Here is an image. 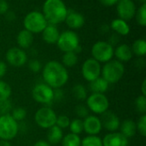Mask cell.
<instances>
[{"instance_id":"obj_1","label":"cell","mask_w":146,"mask_h":146,"mask_svg":"<svg viewBox=\"0 0 146 146\" xmlns=\"http://www.w3.org/2000/svg\"><path fill=\"white\" fill-rule=\"evenodd\" d=\"M42 75L45 83L53 89H61L68 80V72L66 67L56 60H50L45 64Z\"/></svg>"},{"instance_id":"obj_2","label":"cell","mask_w":146,"mask_h":146,"mask_svg":"<svg viewBox=\"0 0 146 146\" xmlns=\"http://www.w3.org/2000/svg\"><path fill=\"white\" fill-rule=\"evenodd\" d=\"M42 13L49 24L57 25L65 21L68 8L62 0H45Z\"/></svg>"},{"instance_id":"obj_3","label":"cell","mask_w":146,"mask_h":146,"mask_svg":"<svg viewBox=\"0 0 146 146\" xmlns=\"http://www.w3.org/2000/svg\"><path fill=\"white\" fill-rule=\"evenodd\" d=\"M125 73L124 65L118 60H110L104 64L101 69L102 77L109 83H116Z\"/></svg>"},{"instance_id":"obj_4","label":"cell","mask_w":146,"mask_h":146,"mask_svg":"<svg viewBox=\"0 0 146 146\" xmlns=\"http://www.w3.org/2000/svg\"><path fill=\"white\" fill-rule=\"evenodd\" d=\"M48 22L40 11L33 10L26 15L23 20L24 29L33 34H39L45 28Z\"/></svg>"},{"instance_id":"obj_5","label":"cell","mask_w":146,"mask_h":146,"mask_svg":"<svg viewBox=\"0 0 146 146\" xmlns=\"http://www.w3.org/2000/svg\"><path fill=\"white\" fill-rule=\"evenodd\" d=\"M19 132V125L10 114L0 115V140L10 141Z\"/></svg>"},{"instance_id":"obj_6","label":"cell","mask_w":146,"mask_h":146,"mask_svg":"<svg viewBox=\"0 0 146 146\" xmlns=\"http://www.w3.org/2000/svg\"><path fill=\"white\" fill-rule=\"evenodd\" d=\"M92 59L99 63H107L114 56V47L110 42L99 40L93 44L92 47Z\"/></svg>"},{"instance_id":"obj_7","label":"cell","mask_w":146,"mask_h":146,"mask_svg":"<svg viewBox=\"0 0 146 146\" xmlns=\"http://www.w3.org/2000/svg\"><path fill=\"white\" fill-rule=\"evenodd\" d=\"M57 115L55 111L50 107L40 108L34 115V120L36 124L43 129H50L54 126L56 122Z\"/></svg>"},{"instance_id":"obj_8","label":"cell","mask_w":146,"mask_h":146,"mask_svg":"<svg viewBox=\"0 0 146 146\" xmlns=\"http://www.w3.org/2000/svg\"><path fill=\"white\" fill-rule=\"evenodd\" d=\"M56 44L58 48L63 52H74L80 46V39L75 32L66 30L60 34Z\"/></svg>"},{"instance_id":"obj_9","label":"cell","mask_w":146,"mask_h":146,"mask_svg":"<svg viewBox=\"0 0 146 146\" xmlns=\"http://www.w3.org/2000/svg\"><path fill=\"white\" fill-rule=\"evenodd\" d=\"M86 107L96 114H103L110 107V102L104 94L92 93L86 98Z\"/></svg>"},{"instance_id":"obj_10","label":"cell","mask_w":146,"mask_h":146,"mask_svg":"<svg viewBox=\"0 0 146 146\" xmlns=\"http://www.w3.org/2000/svg\"><path fill=\"white\" fill-rule=\"evenodd\" d=\"M32 96L35 102L44 105H49L53 102L54 92L53 89L46 83H38L33 89Z\"/></svg>"},{"instance_id":"obj_11","label":"cell","mask_w":146,"mask_h":146,"mask_svg":"<svg viewBox=\"0 0 146 146\" xmlns=\"http://www.w3.org/2000/svg\"><path fill=\"white\" fill-rule=\"evenodd\" d=\"M101 65L94 59H87L81 66V74L87 82H92L101 75Z\"/></svg>"},{"instance_id":"obj_12","label":"cell","mask_w":146,"mask_h":146,"mask_svg":"<svg viewBox=\"0 0 146 146\" xmlns=\"http://www.w3.org/2000/svg\"><path fill=\"white\" fill-rule=\"evenodd\" d=\"M137 8L133 0H119L116 3V11L120 19L126 22L134 17Z\"/></svg>"},{"instance_id":"obj_13","label":"cell","mask_w":146,"mask_h":146,"mask_svg":"<svg viewBox=\"0 0 146 146\" xmlns=\"http://www.w3.org/2000/svg\"><path fill=\"white\" fill-rule=\"evenodd\" d=\"M5 58L7 63L15 67H21L27 62V55L26 52L19 47L9 48L6 52Z\"/></svg>"},{"instance_id":"obj_14","label":"cell","mask_w":146,"mask_h":146,"mask_svg":"<svg viewBox=\"0 0 146 146\" xmlns=\"http://www.w3.org/2000/svg\"><path fill=\"white\" fill-rule=\"evenodd\" d=\"M102 117L100 119L102 126L105 128L107 131L110 133L116 132L121 126V121L119 120V117L112 111L107 110L105 113L101 114Z\"/></svg>"},{"instance_id":"obj_15","label":"cell","mask_w":146,"mask_h":146,"mask_svg":"<svg viewBox=\"0 0 146 146\" xmlns=\"http://www.w3.org/2000/svg\"><path fill=\"white\" fill-rule=\"evenodd\" d=\"M84 131L90 136H97L98 134L103 126L100 120V118L96 115H88L83 120Z\"/></svg>"},{"instance_id":"obj_16","label":"cell","mask_w":146,"mask_h":146,"mask_svg":"<svg viewBox=\"0 0 146 146\" xmlns=\"http://www.w3.org/2000/svg\"><path fill=\"white\" fill-rule=\"evenodd\" d=\"M103 146H128V139L121 133H110L102 139Z\"/></svg>"},{"instance_id":"obj_17","label":"cell","mask_w":146,"mask_h":146,"mask_svg":"<svg viewBox=\"0 0 146 146\" xmlns=\"http://www.w3.org/2000/svg\"><path fill=\"white\" fill-rule=\"evenodd\" d=\"M67 26L71 29H79L85 24V17L79 12L74 10L68 9V14L64 21Z\"/></svg>"},{"instance_id":"obj_18","label":"cell","mask_w":146,"mask_h":146,"mask_svg":"<svg viewBox=\"0 0 146 146\" xmlns=\"http://www.w3.org/2000/svg\"><path fill=\"white\" fill-rule=\"evenodd\" d=\"M60 32L56 25L48 23L45 28L42 31V38L47 44H56Z\"/></svg>"},{"instance_id":"obj_19","label":"cell","mask_w":146,"mask_h":146,"mask_svg":"<svg viewBox=\"0 0 146 146\" xmlns=\"http://www.w3.org/2000/svg\"><path fill=\"white\" fill-rule=\"evenodd\" d=\"M133 52L131 46L127 44H121L114 49V55L120 62H128L133 58Z\"/></svg>"},{"instance_id":"obj_20","label":"cell","mask_w":146,"mask_h":146,"mask_svg":"<svg viewBox=\"0 0 146 146\" xmlns=\"http://www.w3.org/2000/svg\"><path fill=\"white\" fill-rule=\"evenodd\" d=\"M16 41L19 48L24 50L29 48L33 42V34L26 29L21 30L16 37Z\"/></svg>"},{"instance_id":"obj_21","label":"cell","mask_w":146,"mask_h":146,"mask_svg":"<svg viewBox=\"0 0 146 146\" xmlns=\"http://www.w3.org/2000/svg\"><path fill=\"white\" fill-rule=\"evenodd\" d=\"M110 28L120 35L125 36L130 33V27L127 22L120 18L114 19L110 23Z\"/></svg>"},{"instance_id":"obj_22","label":"cell","mask_w":146,"mask_h":146,"mask_svg":"<svg viewBox=\"0 0 146 146\" xmlns=\"http://www.w3.org/2000/svg\"><path fill=\"white\" fill-rule=\"evenodd\" d=\"M121 133L124 135L127 139L133 137L137 133L136 122L133 120H125L120 126Z\"/></svg>"},{"instance_id":"obj_23","label":"cell","mask_w":146,"mask_h":146,"mask_svg":"<svg viewBox=\"0 0 146 146\" xmlns=\"http://www.w3.org/2000/svg\"><path fill=\"white\" fill-rule=\"evenodd\" d=\"M62 138H63L62 129H61L57 126L55 125L54 126L48 129V133H47L48 141L47 142L50 145H56V144L60 143L62 141Z\"/></svg>"},{"instance_id":"obj_24","label":"cell","mask_w":146,"mask_h":146,"mask_svg":"<svg viewBox=\"0 0 146 146\" xmlns=\"http://www.w3.org/2000/svg\"><path fill=\"white\" fill-rule=\"evenodd\" d=\"M110 84L103 78V77H98L92 82H90V89L92 90V93H97V94H104L108 89H109Z\"/></svg>"},{"instance_id":"obj_25","label":"cell","mask_w":146,"mask_h":146,"mask_svg":"<svg viewBox=\"0 0 146 146\" xmlns=\"http://www.w3.org/2000/svg\"><path fill=\"white\" fill-rule=\"evenodd\" d=\"M132 52L138 57H143L146 53V41L144 39H138L136 40L132 47Z\"/></svg>"},{"instance_id":"obj_26","label":"cell","mask_w":146,"mask_h":146,"mask_svg":"<svg viewBox=\"0 0 146 146\" xmlns=\"http://www.w3.org/2000/svg\"><path fill=\"white\" fill-rule=\"evenodd\" d=\"M72 94H73V96L76 100L80 101V102H83V101L86 100V98H87L86 89L84 85H82L80 83H77L73 87Z\"/></svg>"},{"instance_id":"obj_27","label":"cell","mask_w":146,"mask_h":146,"mask_svg":"<svg viewBox=\"0 0 146 146\" xmlns=\"http://www.w3.org/2000/svg\"><path fill=\"white\" fill-rule=\"evenodd\" d=\"M61 142L62 146H80L81 145V139L80 136L71 133L65 135Z\"/></svg>"},{"instance_id":"obj_28","label":"cell","mask_w":146,"mask_h":146,"mask_svg":"<svg viewBox=\"0 0 146 146\" xmlns=\"http://www.w3.org/2000/svg\"><path fill=\"white\" fill-rule=\"evenodd\" d=\"M78 62V56L77 53L74 52H64L62 59V64L66 67H73Z\"/></svg>"},{"instance_id":"obj_29","label":"cell","mask_w":146,"mask_h":146,"mask_svg":"<svg viewBox=\"0 0 146 146\" xmlns=\"http://www.w3.org/2000/svg\"><path fill=\"white\" fill-rule=\"evenodd\" d=\"M69 129L71 133L80 135L84 132V126H83V120L81 119L76 118L70 121L69 124Z\"/></svg>"},{"instance_id":"obj_30","label":"cell","mask_w":146,"mask_h":146,"mask_svg":"<svg viewBox=\"0 0 146 146\" xmlns=\"http://www.w3.org/2000/svg\"><path fill=\"white\" fill-rule=\"evenodd\" d=\"M11 87L5 81L0 79V102L9 99L11 96Z\"/></svg>"},{"instance_id":"obj_31","label":"cell","mask_w":146,"mask_h":146,"mask_svg":"<svg viewBox=\"0 0 146 146\" xmlns=\"http://www.w3.org/2000/svg\"><path fill=\"white\" fill-rule=\"evenodd\" d=\"M136 21L141 27L146 26V3L141 4V6L136 10L135 15Z\"/></svg>"},{"instance_id":"obj_32","label":"cell","mask_w":146,"mask_h":146,"mask_svg":"<svg viewBox=\"0 0 146 146\" xmlns=\"http://www.w3.org/2000/svg\"><path fill=\"white\" fill-rule=\"evenodd\" d=\"M80 146H103V141L98 136L89 135L81 140Z\"/></svg>"},{"instance_id":"obj_33","label":"cell","mask_w":146,"mask_h":146,"mask_svg":"<svg viewBox=\"0 0 146 146\" xmlns=\"http://www.w3.org/2000/svg\"><path fill=\"white\" fill-rule=\"evenodd\" d=\"M10 115L16 122L22 121L27 117V111L25 108H23L21 107H18V108L12 109Z\"/></svg>"},{"instance_id":"obj_34","label":"cell","mask_w":146,"mask_h":146,"mask_svg":"<svg viewBox=\"0 0 146 146\" xmlns=\"http://www.w3.org/2000/svg\"><path fill=\"white\" fill-rule=\"evenodd\" d=\"M135 108L136 110L141 114H146V96H139L136 98L135 102Z\"/></svg>"},{"instance_id":"obj_35","label":"cell","mask_w":146,"mask_h":146,"mask_svg":"<svg viewBox=\"0 0 146 146\" xmlns=\"http://www.w3.org/2000/svg\"><path fill=\"white\" fill-rule=\"evenodd\" d=\"M13 109L12 102L9 99L0 102V115L3 114H10L9 113Z\"/></svg>"},{"instance_id":"obj_36","label":"cell","mask_w":146,"mask_h":146,"mask_svg":"<svg viewBox=\"0 0 146 146\" xmlns=\"http://www.w3.org/2000/svg\"><path fill=\"white\" fill-rule=\"evenodd\" d=\"M137 132H139L141 136H146V114H142L136 123Z\"/></svg>"},{"instance_id":"obj_37","label":"cell","mask_w":146,"mask_h":146,"mask_svg":"<svg viewBox=\"0 0 146 146\" xmlns=\"http://www.w3.org/2000/svg\"><path fill=\"white\" fill-rule=\"evenodd\" d=\"M70 119L68 116L62 114L57 116L56 118V126H57L58 127H60L61 129H65L68 128L70 124Z\"/></svg>"},{"instance_id":"obj_38","label":"cell","mask_w":146,"mask_h":146,"mask_svg":"<svg viewBox=\"0 0 146 146\" xmlns=\"http://www.w3.org/2000/svg\"><path fill=\"white\" fill-rule=\"evenodd\" d=\"M74 112L76 115L79 117V119H85L89 115V109L86 106L84 105H78L75 107Z\"/></svg>"},{"instance_id":"obj_39","label":"cell","mask_w":146,"mask_h":146,"mask_svg":"<svg viewBox=\"0 0 146 146\" xmlns=\"http://www.w3.org/2000/svg\"><path fill=\"white\" fill-rule=\"evenodd\" d=\"M28 68L30 69L31 71H33L34 73L39 72L40 70H42L41 62L38 59H31L28 62Z\"/></svg>"},{"instance_id":"obj_40","label":"cell","mask_w":146,"mask_h":146,"mask_svg":"<svg viewBox=\"0 0 146 146\" xmlns=\"http://www.w3.org/2000/svg\"><path fill=\"white\" fill-rule=\"evenodd\" d=\"M54 96H53V102H59L63 98V91L62 89H53Z\"/></svg>"},{"instance_id":"obj_41","label":"cell","mask_w":146,"mask_h":146,"mask_svg":"<svg viewBox=\"0 0 146 146\" xmlns=\"http://www.w3.org/2000/svg\"><path fill=\"white\" fill-rule=\"evenodd\" d=\"M9 11V3L6 0H0V15H5Z\"/></svg>"},{"instance_id":"obj_42","label":"cell","mask_w":146,"mask_h":146,"mask_svg":"<svg viewBox=\"0 0 146 146\" xmlns=\"http://www.w3.org/2000/svg\"><path fill=\"white\" fill-rule=\"evenodd\" d=\"M7 71V65L5 62L0 60V78L3 77Z\"/></svg>"},{"instance_id":"obj_43","label":"cell","mask_w":146,"mask_h":146,"mask_svg":"<svg viewBox=\"0 0 146 146\" xmlns=\"http://www.w3.org/2000/svg\"><path fill=\"white\" fill-rule=\"evenodd\" d=\"M100 2L103 5L107 6V7H110V6L116 4L119 2V0H100Z\"/></svg>"},{"instance_id":"obj_44","label":"cell","mask_w":146,"mask_h":146,"mask_svg":"<svg viewBox=\"0 0 146 146\" xmlns=\"http://www.w3.org/2000/svg\"><path fill=\"white\" fill-rule=\"evenodd\" d=\"M5 16H6V19L9 22H12L15 19V15L13 11H8L6 14H5Z\"/></svg>"},{"instance_id":"obj_45","label":"cell","mask_w":146,"mask_h":146,"mask_svg":"<svg viewBox=\"0 0 146 146\" xmlns=\"http://www.w3.org/2000/svg\"><path fill=\"white\" fill-rule=\"evenodd\" d=\"M33 146H51L47 141H44V140H39V141H37L34 145Z\"/></svg>"},{"instance_id":"obj_46","label":"cell","mask_w":146,"mask_h":146,"mask_svg":"<svg viewBox=\"0 0 146 146\" xmlns=\"http://www.w3.org/2000/svg\"><path fill=\"white\" fill-rule=\"evenodd\" d=\"M141 92H142V96H146V79H144L142 82V85H141Z\"/></svg>"},{"instance_id":"obj_47","label":"cell","mask_w":146,"mask_h":146,"mask_svg":"<svg viewBox=\"0 0 146 146\" xmlns=\"http://www.w3.org/2000/svg\"><path fill=\"white\" fill-rule=\"evenodd\" d=\"M0 146H11V144L7 140H0Z\"/></svg>"},{"instance_id":"obj_48","label":"cell","mask_w":146,"mask_h":146,"mask_svg":"<svg viewBox=\"0 0 146 146\" xmlns=\"http://www.w3.org/2000/svg\"><path fill=\"white\" fill-rule=\"evenodd\" d=\"M139 3H141L142 4H144V3H146V0H138Z\"/></svg>"}]
</instances>
